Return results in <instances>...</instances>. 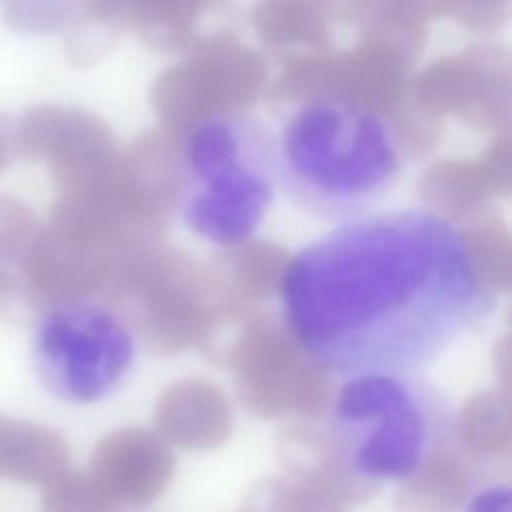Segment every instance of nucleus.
<instances>
[{"label": "nucleus", "instance_id": "1", "mask_svg": "<svg viewBox=\"0 0 512 512\" xmlns=\"http://www.w3.org/2000/svg\"><path fill=\"white\" fill-rule=\"evenodd\" d=\"M274 170L306 206L346 212L394 182L402 146L386 114L346 94H314L272 132Z\"/></svg>", "mask_w": 512, "mask_h": 512}, {"label": "nucleus", "instance_id": "2", "mask_svg": "<svg viewBox=\"0 0 512 512\" xmlns=\"http://www.w3.org/2000/svg\"><path fill=\"white\" fill-rule=\"evenodd\" d=\"M274 174L272 130L250 112H214L180 138L174 204L196 234L236 244L260 224Z\"/></svg>", "mask_w": 512, "mask_h": 512}, {"label": "nucleus", "instance_id": "3", "mask_svg": "<svg viewBox=\"0 0 512 512\" xmlns=\"http://www.w3.org/2000/svg\"><path fill=\"white\" fill-rule=\"evenodd\" d=\"M138 234L112 200L66 196L22 252V278L46 302L108 298L134 252L154 244Z\"/></svg>", "mask_w": 512, "mask_h": 512}, {"label": "nucleus", "instance_id": "4", "mask_svg": "<svg viewBox=\"0 0 512 512\" xmlns=\"http://www.w3.org/2000/svg\"><path fill=\"white\" fill-rule=\"evenodd\" d=\"M108 300L126 304L136 332L158 356L208 346L218 326L206 268L156 242L130 256Z\"/></svg>", "mask_w": 512, "mask_h": 512}, {"label": "nucleus", "instance_id": "5", "mask_svg": "<svg viewBox=\"0 0 512 512\" xmlns=\"http://www.w3.org/2000/svg\"><path fill=\"white\" fill-rule=\"evenodd\" d=\"M238 322L234 342L218 358L234 374L248 412L260 418H320L332 404L324 368L304 360L298 338L272 316L256 310Z\"/></svg>", "mask_w": 512, "mask_h": 512}, {"label": "nucleus", "instance_id": "6", "mask_svg": "<svg viewBox=\"0 0 512 512\" xmlns=\"http://www.w3.org/2000/svg\"><path fill=\"white\" fill-rule=\"evenodd\" d=\"M38 358L56 394L90 402L114 386L130 362V336L106 310L70 306L42 324Z\"/></svg>", "mask_w": 512, "mask_h": 512}, {"label": "nucleus", "instance_id": "7", "mask_svg": "<svg viewBox=\"0 0 512 512\" xmlns=\"http://www.w3.org/2000/svg\"><path fill=\"white\" fill-rule=\"evenodd\" d=\"M344 418H370L380 424L358 456L360 474H408L422 446V422L412 410L406 390L390 378H364L348 384L340 398Z\"/></svg>", "mask_w": 512, "mask_h": 512}, {"label": "nucleus", "instance_id": "8", "mask_svg": "<svg viewBox=\"0 0 512 512\" xmlns=\"http://www.w3.org/2000/svg\"><path fill=\"white\" fill-rule=\"evenodd\" d=\"M174 466L172 448L156 430L124 426L98 440L88 472L116 504L144 506L166 490Z\"/></svg>", "mask_w": 512, "mask_h": 512}, {"label": "nucleus", "instance_id": "9", "mask_svg": "<svg viewBox=\"0 0 512 512\" xmlns=\"http://www.w3.org/2000/svg\"><path fill=\"white\" fill-rule=\"evenodd\" d=\"M290 266V254L264 240H242L216 256L206 266L218 312L216 330L256 312L260 302L282 290Z\"/></svg>", "mask_w": 512, "mask_h": 512}, {"label": "nucleus", "instance_id": "10", "mask_svg": "<svg viewBox=\"0 0 512 512\" xmlns=\"http://www.w3.org/2000/svg\"><path fill=\"white\" fill-rule=\"evenodd\" d=\"M154 430L170 444L184 450H214L232 434V410L226 396L210 382L182 378L158 396Z\"/></svg>", "mask_w": 512, "mask_h": 512}, {"label": "nucleus", "instance_id": "11", "mask_svg": "<svg viewBox=\"0 0 512 512\" xmlns=\"http://www.w3.org/2000/svg\"><path fill=\"white\" fill-rule=\"evenodd\" d=\"M276 450L288 476L316 482L348 504L366 500L376 490L374 480L360 476L326 436L308 426L286 428Z\"/></svg>", "mask_w": 512, "mask_h": 512}, {"label": "nucleus", "instance_id": "12", "mask_svg": "<svg viewBox=\"0 0 512 512\" xmlns=\"http://www.w3.org/2000/svg\"><path fill=\"white\" fill-rule=\"evenodd\" d=\"M68 456L58 430L0 414V480L44 486L68 468Z\"/></svg>", "mask_w": 512, "mask_h": 512}, {"label": "nucleus", "instance_id": "13", "mask_svg": "<svg viewBox=\"0 0 512 512\" xmlns=\"http://www.w3.org/2000/svg\"><path fill=\"white\" fill-rule=\"evenodd\" d=\"M468 494L464 462L450 452L432 454L394 494V512H456Z\"/></svg>", "mask_w": 512, "mask_h": 512}, {"label": "nucleus", "instance_id": "14", "mask_svg": "<svg viewBox=\"0 0 512 512\" xmlns=\"http://www.w3.org/2000/svg\"><path fill=\"white\" fill-rule=\"evenodd\" d=\"M462 448L478 458H508L512 450V398L500 388L468 398L456 422Z\"/></svg>", "mask_w": 512, "mask_h": 512}, {"label": "nucleus", "instance_id": "15", "mask_svg": "<svg viewBox=\"0 0 512 512\" xmlns=\"http://www.w3.org/2000/svg\"><path fill=\"white\" fill-rule=\"evenodd\" d=\"M464 264L482 288L506 292L512 286V242L500 218L486 214L460 230Z\"/></svg>", "mask_w": 512, "mask_h": 512}, {"label": "nucleus", "instance_id": "16", "mask_svg": "<svg viewBox=\"0 0 512 512\" xmlns=\"http://www.w3.org/2000/svg\"><path fill=\"white\" fill-rule=\"evenodd\" d=\"M250 512H350L336 492L296 476L266 478L246 500Z\"/></svg>", "mask_w": 512, "mask_h": 512}, {"label": "nucleus", "instance_id": "17", "mask_svg": "<svg viewBox=\"0 0 512 512\" xmlns=\"http://www.w3.org/2000/svg\"><path fill=\"white\" fill-rule=\"evenodd\" d=\"M42 512H118V504L84 470H64L44 484Z\"/></svg>", "mask_w": 512, "mask_h": 512}, {"label": "nucleus", "instance_id": "18", "mask_svg": "<svg viewBox=\"0 0 512 512\" xmlns=\"http://www.w3.org/2000/svg\"><path fill=\"white\" fill-rule=\"evenodd\" d=\"M64 0H6L4 20L10 28L26 34L54 30L64 18Z\"/></svg>", "mask_w": 512, "mask_h": 512}, {"label": "nucleus", "instance_id": "19", "mask_svg": "<svg viewBox=\"0 0 512 512\" xmlns=\"http://www.w3.org/2000/svg\"><path fill=\"white\" fill-rule=\"evenodd\" d=\"M36 232L32 210L16 198L0 194V258L22 254Z\"/></svg>", "mask_w": 512, "mask_h": 512}, {"label": "nucleus", "instance_id": "20", "mask_svg": "<svg viewBox=\"0 0 512 512\" xmlns=\"http://www.w3.org/2000/svg\"><path fill=\"white\" fill-rule=\"evenodd\" d=\"M494 372L498 378V388L510 394V382H512V346L510 336H504L498 340L494 348Z\"/></svg>", "mask_w": 512, "mask_h": 512}, {"label": "nucleus", "instance_id": "21", "mask_svg": "<svg viewBox=\"0 0 512 512\" xmlns=\"http://www.w3.org/2000/svg\"><path fill=\"white\" fill-rule=\"evenodd\" d=\"M16 154V122L14 118L0 114V172H4Z\"/></svg>", "mask_w": 512, "mask_h": 512}, {"label": "nucleus", "instance_id": "22", "mask_svg": "<svg viewBox=\"0 0 512 512\" xmlns=\"http://www.w3.org/2000/svg\"><path fill=\"white\" fill-rule=\"evenodd\" d=\"M470 512H510V492L508 488H498L484 492L472 504Z\"/></svg>", "mask_w": 512, "mask_h": 512}, {"label": "nucleus", "instance_id": "23", "mask_svg": "<svg viewBox=\"0 0 512 512\" xmlns=\"http://www.w3.org/2000/svg\"><path fill=\"white\" fill-rule=\"evenodd\" d=\"M8 284H10V282H8V278H6V276H4V272H2V270H0V296H2V294H4V292H6V288H8Z\"/></svg>", "mask_w": 512, "mask_h": 512}, {"label": "nucleus", "instance_id": "24", "mask_svg": "<svg viewBox=\"0 0 512 512\" xmlns=\"http://www.w3.org/2000/svg\"><path fill=\"white\" fill-rule=\"evenodd\" d=\"M240 512H250V510H246V508H242V510H240Z\"/></svg>", "mask_w": 512, "mask_h": 512}]
</instances>
